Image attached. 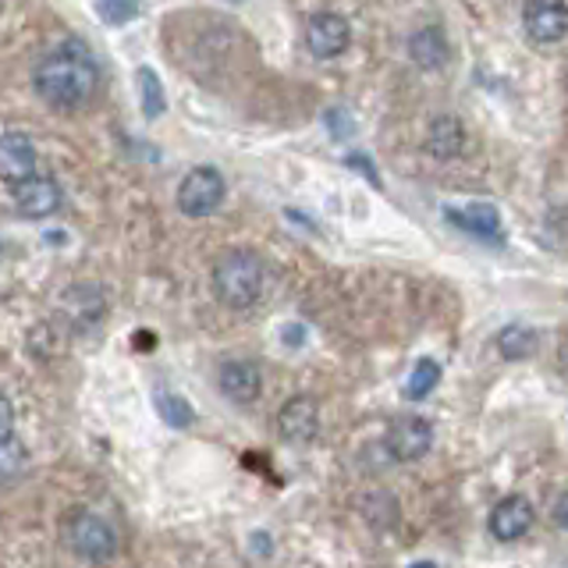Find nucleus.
Masks as SVG:
<instances>
[{
  "label": "nucleus",
  "instance_id": "obj_1",
  "mask_svg": "<svg viewBox=\"0 0 568 568\" xmlns=\"http://www.w3.org/2000/svg\"><path fill=\"white\" fill-rule=\"evenodd\" d=\"M32 89L53 111H79V106L93 103L97 97L100 68L82 43H64L36 64Z\"/></svg>",
  "mask_w": 568,
  "mask_h": 568
},
{
  "label": "nucleus",
  "instance_id": "obj_2",
  "mask_svg": "<svg viewBox=\"0 0 568 568\" xmlns=\"http://www.w3.org/2000/svg\"><path fill=\"white\" fill-rule=\"evenodd\" d=\"M266 284V266L253 248H231L213 266V292L231 310L256 306Z\"/></svg>",
  "mask_w": 568,
  "mask_h": 568
},
{
  "label": "nucleus",
  "instance_id": "obj_3",
  "mask_svg": "<svg viewBox=\"0 0 568 568\" xmlns=\"http://www.w3.org/2000/svg\"><path fill=\"white\" fill-rule=\"evenodd\" d=\"M224 203V174L217 168H192L178 185V210L185 217H210Z\"/></svg>",
  "mask_w": 568,
  "mask_h": 568
},
{
  "label": "nucleus",
  "instance_id": "obj_4",
  "mask_svg": "<svg viewBox=\"0 0 568 568\" xmlns=\"http://www.w3.org/2000/svg\"><path fill=\"white\" fill-rule=\"evenodd\" d=\"M71 550L85 561H111L118 555V532L114 526L93 511H79L68 526Z\"/></svg>",
  "mask_w": 568,
  "mask_h": 568
},
{
  "label": "nucleus",
  "instance_id": "obj_5",
  "mask_svg": "<svg viewBox=\"0 0 568 568\" xmlns=\"http://www.w3.org/2000/svg\"><path fill=\"white\" fill-rule=\"evenodd\" d=\"M348 43H352L348 18L334 14V11H320L306 22V47H310L313 58L331 61V58H337V53H345Z\"/></svg>",
  "mask_w": 568,
  "mask_h": 568
},
{
  "label": "nucleus",
  "instance_id": "obj_6",
  "mask_svg": "<svg viewBox=\"0 0 568 568\" xmlns=\"http://www.w3.org/2000/svg\"><path fill=\"white\" fill-rule=\"evenodd\" d=\"M523 29L532 43H558L568 36V4L565 0H526Z\"/></svg>",
  "mask_w": 568,
  "mask_h": 568
},
{
  "label": "nucleus",
  "instance_id": "obj_7",
  "mask_svg": "<svg viewBox=\"0 0 568 568\" xmlns=\"http://www.w3.org/2000/svg\"><path fill=\"white\" fill-rule=\"evenodd\" d=\"M61 203H64L61 185L47 174H32V178H26V182L14 185V206L26 221L53 217V213L61 210Z\"/></svg>",
  "mask_w": 568,
  "mask_h": 568
},
{
  "label": "nucleus",
  "instance_id": "obj_8",
  "mask_svg": "<svg viewBox=\"0 0 568 568\" xmlns=\"http://www.w3.org/2000/svg\"><path fill=\"white\" fill-rule=\"evenodd\" d=\"M434 444V426L419 419V416H402L390 423L387 430V452L395 455L398 462H416L430 452Z\"/></svg>",
  "mask_w": 568,
  "mask_h": 568
},
{
  "label": "nucleus",
  "instance_id": "obj_9",
  "mask_svg": "<svg viewBox=\"0 0 568 568\" xmlns=\"http://www.w3.org/2000/svg\"><path fill=\"white\" fill-rule=\"evenodd\" d=\"M444 217H448L455 227L469 231L473 239L479 242H494L501 245L505 242V227H501V210L490 206V203H469V206H444Z\"/></svg>",
  "mask_w": 568,
  "mask_h": 568
},
{
  "label": "nucleus",
  "instance_id": "obj_10",
  "mask_svg": "<svg viewBox=\"0 0 568 568\" xmlns=\"http://www.w3.org/2000/svg\"><path fill=\"white\" fill-rule=\"evenodd\" d=\"M532 519H537V511L526 501L523 494H511L505 501H497L494 511H490V537L494 540H523L526 532L532 529Z\"/></svg>",
  "mask_w": 568,
  "mask_h": 568
},
{
  "label": "nucleus",
  "instance_id": "obj_11",
  "mask_svg": "<svg viewBox=\"0 0 568 568\" xmlns=\"http://www.w3.org/2000/svg\"><path fill=\"white\" fill-rule=\"evenodd\" d=\"M36 174V146L26 132H4L0 135V182H8L11 189L18 182Z\"/></svg>",
  "mask_w": 568,
  "mask_h": 568
},
{
  "label": "nucleus",
  "instance_id": "obj_12",
  "mask_svg": "<svg viewBox=\"0 0 568 568\" xmlns=\"http://www.w3.org/2000/svg\"><path fill=\"white\" fill-rule=\"evenodd\" d=\"M316 426H320V408L310 395H295L281 405V413H277V430L284 440H292V444H306L316 437Z\"/></svg>",
  "mask_w": 568,
  "mask_h": 568
},
{
  "label": "nucleus",
  "instance_id": "obj_13",
  "mask_svg": "<svg viewBox=\"0 0 568 568\" xmlns=\"http://www.w3.org/2000/svg\"><path fill=\"white\" fill-rule=\"evenodd\" d=\"M217 384L224 390V398H231L235 405H253L263 390L260 366L248 359H227L217 373Z\"/></svg>",
  "mask_w": 568,
  "mask_h": 568
},
{
  "label": "nucleus",
  "instance_id": "obj_14",
  "mask_svg": "<svg viewBox=\"0 0 568 568\" xmlns=\"http://www.w3.org/2000/svg\"><path fill=\"white\" fill-rule=\"evenodd\" d=\"M462 150H466V132H462V124L448 114L434 118L430 132H426V153L434 160H455Z\"/></svg>",
  "mask_w": 568,
  "mask_h": 568
},
{
  "label": "nucleus",
  "instance_id": "obj_15",
  "mask_svg": "<svg viewBox=\"0 0 568 568\" xmlns=\"http://www.w3.org/2000/svg\"><path fill=\"white\" fill-rule=\"evenodd\" d=\"M408 58L426 71H437V68L448 64L452 50H448V40H444V32L437 26H426L413 36V40H408Z\"/></svg>",
  "mask_w": 568,
  "mask_h": 568
},
{
  "label": "nucleus",
  "instance_id": "obj_16",
  "mask_svg": "<svg viewBox=\"0 0 568 568\" xmlns=\"http://www.w3.org/2000/svg\"><path fill=\"white\" fill-rule=\"evenodd\" d=\"M64 310L71 313V324L75 327H93V324H100V316L106 313V306H103V295L93 288V295H89V288L82 284V288H75V292H68L64 295Z\"/></svg>",
  "mask_w": 568,
  "mask_h": 568
},
{
  "label": "nucleus",
  "instance_id": "obj_17",
  "mask_svg": "<svg viewBox=\"0 0 568 568\" xmlns=\"http://www.w3.org/2000/svg\"><path fill=\"white\" fill-rule=\"evenodd\" d=\"M497 348H501L505 359H529V355L537 352V331H529L523 324L505 327L497 334Z\"/></svg>",
  "mask_w": 568,
  "mask_h": 568
},
{
  "label": "nucleus",
  "instance_id": "obj_18",
  "mask_svg": "<svg viewBox=\"0 0 568 568\" xmlns=\"http://www.w3.org/2000/svg\"><path fill=\"white\" fill-rule=\"evenodd\" d=\"M139 97H142V114H146L150 121L164 114V106H168L164 85H160V75L146 64L139 68Z\"/></svg>",
  "mask_w": 568,
  "mask_h": 568
},
{
  "label": "nucleus",
  "instance_id": "obj_19",
  "mask_svg": "<svg viewBox=\"0 0 568 568\" xmlns=\"http://www.w3.org/2000/svg\"><path fill=\"white\" fill-rule=\"evenodd\" d=\"M437 384H440V366L434 359H419L416 369L408 373V381H405V398L408 402H423Z\"/></svg>",
  "mask_w": 568,
  "mask_h": 568
},
{
  "label": "nucleus",
  "instance_id": "obj_20",
  "mask_svg": "<svg viewBox=\"0 0 568 568\" xmlns=\"http://www.w3.org/2000/svg\"><path fill=\"white\" fill-rule=\"evenodd\" d=\"M22 469H26V448H22V440H18V437L0 440V487L14 484V479L22 476Z\"/></svg>",
  "mask_w": 568,
  "mask_h": 568
},
{
  "label": "nucleus",
  "instance_id": "obj_21",
  "mask_svg": "<svg viewBox=\"0 0 568 568\" xmlns=\"http://www.w3.org/2000/svg\"><path fill=\"white\" fill-rule=\"evenodd\" d=\"M156 413L168 426H174V430H185V426L195 419L192 405L185 398H178V395H156Z\"/></svg>",
  "mask_w": 568,
  "mask_h": 568
},
{
  "label": "nucleus",
  "instance_id": "obj_22",
  "mask_svg": "<svg viewBox=\"0 0 568 568\" xmlns=\"http://www.w3.org/2000/svg\"><path fill=\"white\" fill-rule=\"evenodd\" d=\"M142 11V0H97V14L106 26H124Z\"/></svg>",
  "mask_w": 568,
  "mask_h": 568
},
{
  "label": "nucleus",
  "instance_id": "obj_23",
  "mask_svg": "<svg viewBox=\"0 0 568 568\" xmlns=\"http://www.w3.org/2000/svg\"><path fill=\"white\" fill-rule=\"evenodd\" d=\"M8 437H14V405L11 398L0 395V440H8Z\"/></svg>",
  "mask_w": 568,
  "mask_h": 568
},
{
  "label": "nucleus",
  "instance_id": "obj_24",
  "mask_svg": "<svg viewBox=\"0 0 568 568\" xmlns=\"http://www.w3.org/2000/svg\"><path fill=\"white\" fill-rule=\"evenodd\" d=\"M327 124H337V132H334L337 139H345V135L352 132V121H348L342 111H331V114H327Z\"/></svg>",
  "mask_w": 568,
  "mask_h": 568
},
{
  "label": "nucleus",
  "instance_id": "obj_25",
  "mask_svg": "<svg viewBox=\"0 0 568 568\" xmlns=\"http://www.w3.org/2000/svg\"><path fill=\"white\" fill-rule=\"evenodd\" d=\"M555 526L558 529H568V490L558 497V505H555Z\"/></svg>",
  "mask_w": 568,
  "mask_h": 568
},
{
  "label": "nucleus",
  "instance_id": "obj_26",
  "mask_svg": "<svg viewBox=\"0 0 568 568\" xmlns=\"http://www.w3.org/2000/svg\"><path fill=\"white\" fill-rule=\"evenodd\" d=\"M284 337H288V345H298L302 337H306V331H302V327H288V334H284Z\"/></svg>",
  "mask_w": 568,
  "mask_h": 568
},
{
  "label": "nucleus",
  "instance_id": "obj_27",
  "mask_svg": "<svg viewBox=\"0 0 568 568\" xmlns=\"http://www.w3.org/2000/svg\"><path fill=\"white\" fill-rule=\"evenodd\" d=\"M413 568H434L430 561H419V565H413Z\"/></svg>",
  "mask_w": 568,
  "mask_h": 568
}]
</instances>
